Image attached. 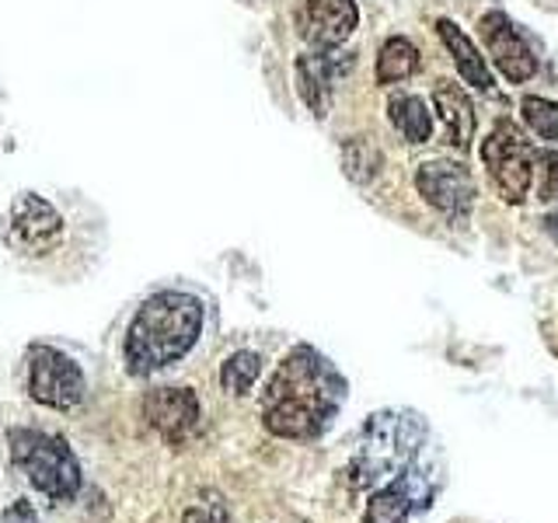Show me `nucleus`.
<instances>
[{"label": "nucleus", "instance_id": "f257e3e1", "mask_svg": "<svg viewBox=\"0 0 558 523\" xmlns=\"http://www.w3.org/2000/svg\"><path fill=\"white\" fill-rule=\"evenodd\" d=\"M345 405V377L314 345H293L258 398L262 426L279 440H314Z\"/></svg>", "mask_w": 558, "mask_h": 523}, {"label": "nucleus", "instance_id": "f03ea898", "mask_svg": "<svg viewBox=\"0 0 558 523\" xmlns=\"http://www.w3.org/2000/svg\"><path fill=\"white\" fill-rule=\"evenodd\" d=\"M203 301L182 290H161L147 296L126 328L122 356L133 377H150L179 363L196 349L203 336Z\"/></svg>", "mask_w": 558, "mask_h": 523}, {"label": "nucleus", "instance_id": "7ed1b4c3", "mask_svg": "<svg viewBox=\"0 0 558 523\" xmlns=\"http://www.w3.org/2000/svg\"><path fill=\"white\" fill-rule=\"evenodd\" d=\"M429 440L426 423L415 412H377L366 418L360 447L349 464L356 488H380L423 458Z\"/></svg>", "mask_w": 558, "mask_h": 523}, {"label": "nucleus", "instance_id": "20e7f679", "mask_svg": "<svg viewBox=\"0 0 558 523\" xmlns=\"http://www.w3.org/2000/svg\"><path fill=\"white\" fill-rule=\"evenodd\" d=\"M8 447H11L14 467L52 502H70L81 492V482H84L81 461L63 436L17 426L8 433Z\"/></svg>", "mask_w": 558, "mask_h": 523}, {"label": "nucleus", "instance_id": "39448f33", "mask_svg": "<svg viewBox=\"0 0 558 523\" xmlns=\"http://www.w3.org/2000/svg\"><path fill=\"white\" fill-rule=\"evenodd\" d=\"M482 165L493 179L496 192L506 199L520 206L527 199V192L534 185V171H537V150L517 122L499 119L493 133L482 139Z\"/></svg>", "mask_w": 558, "mask_h": 523}, {"label": "nucleus", "instance_id": "423d86ee", "mask_svg": "<svg viewBox=\"0 0 558 523\" xmlns=\"http://www.w3.org/2000/svg\"><path fill=\"white\" fill-rule=\"evenodd\" d=\"M25 388L28 398L46 409L70 412L87 394V377L66 353L52 345H28L25 353Z\"/></svg>", "mask_w": 558, "mask_h": 523}, {"label": "nucleus", "instance_id": "0eeeda50", "mask_svg": "<svg viewBox=\"0 0 558 523\" xmlns=\"http://www.w3.org/2000/svg\"><path fill=\"white\" fill-rule=\"evenodd\" d=\"M436 492H440V467L423 464V458H418L398 478L374 488L363 510V523H409L429 510Z\"/></svg>", "mask_w": 558, "mask_h": 523}, {"label": "nucleus", "instance_id": "6e6552de", "mask_svg": "<svg viewBox=\"0 0 558 523\" xmlns=\"http://www.w3.org/2000/svg\"><path fill=\"white\" fill-rule=\"evenodd\" d=\"M4 241L17 255H49L63 241V217L49 199L25 192L17 196L4 217Z\"/></svg>", "mask_w": 558, "mask_h": 523}, {"label": "nucleus", "instance_id": "1a4fd4ad", "mask_svg": "<svg viewBox=\"0 0 558 523\" xmlns=\"http://www.w3.org/2000/svg\"><path fill=\"white\" fill-rule=\"evenodd\" d=\"M415 188L433 209H440L447 220H464L478 196V185L471 171L458 161H426L415 171Z\"/></svg>", "mask_w": 558, "mask_h": 523}, {"label": "nucleus", "instance_id": "9d476101", "mask_svg": "<svg viewBox=\"0 0 558 523\" xmlns=\"http://www.w3.org/2000/svg\"><path fill=\"white\" fill-rule=\"evenodd\" d=\"M144 418L165 443L182 447L196 436L203 405L192 388H154L144 398Z\"/></svg>", "mask_w": 558, "mask_h": 523}, {"label": "nucleus", "instance_id": "9b49d317", "mask_svg": "<svg viewBox=\"0 0 558 523\" xmlns=\"http://www.w3.org/2000/svg\"><path fill=\"white\" fill-rule=\"evenodd\" d=\"M478 32H482V39H485L488 57H493V63L499 66V74L510 84H523V81H531L537 74L534 49L520 35V28L510 22V14H502V11L482 14Z\"/></svg>", "mask_w": 558, "mask_h": 523}, {"label": "nucleus", "instance_id": "f8f14e48", "mask_svg": "<svg viewBox=\"0 0 558 523\" xmlns=\"http://www.w3.org/2000/svg\"><path fill=\"white\" fill-rule=\"evenodd\" d=\"M356 22L360 11L353 0H301V14H296L301 35L314 52L342 46L356 32Z\"/></svg>", "mask_w": 558, "mask_h": 523}, {"label": "nucleus", "instance_id": "ddd939ff", "mask_svg": "<svg viewBox=\"0 0 558 523\" xmlns=\"http://www.w3.org/2000/svg\"><path fill=\"white\" fill-rule=\"evenodd\" d=\"M353 66V57H339V52H304V57H296V92H301L307 109L325 119L328 109H331V95H336V77L345 74V70Z\"/></svg>", "mask_w": 558, "mask_h": 523}, {"label": "nucleus", "instance_id": "4468645a", "mask_svg": "<svg viewBox=\"0 0 558 523\" xmlns=\"http://www.w3.org/2000/svg\"><path fill=\"white\" fill-rule=\"evenodd\" d=\"M433 109L447 130V144L458 150H468L471 139H475V105H471V98L464 95V87L453 81H436L433 84Z\"/></svg>", "mask_w": 558, "mask_h": 523}, {"label": "nucleus", "instance_id": "2eb2a0df", "mask_svg": "<svg viewBox=\"0 0 558 523\" xmlns=\"http://www.w3.org/2000/svg\"><path fill=\"white\" fill-rule=\"evenodd\" d=\"M436 32H440L444 46L450 49V57H453V63H458L464 84L478 87V92H493V74H488L482 52L464 35V28L458 22H450V17H440V22H436Z\"/></svg>", "mask_w": 558, "mask_h": 523}, {"label": "nucleus", "instance_id": "dca6fc26", "mask_svg": "<svg viewBox=\"0 0 558 523\" xmlns=\"http://www.w3.org/2000/svg\"><path fill=\"white\" fill-rule=\"evenodd\" d=\"M388 119L409 144H426L433 136V109L418 95H395L388 101Z\"/></svg>", "mask_w": 558, "mask_h": 523}, {"label": "nucleus", "instance_id": "f3484780", "mask_svg": "<svg viewBox=\"0 0 558 523\" xmlns=\"http://www.w3.org/2000/svg\"><path fill=\"white\" fill-rule=\"evenodd\" d=\"M418 70V49L405 39V35H395L380 46L377 57V84H401L409 81Z\"/></svg>", "mask_w": 558, "mask_h": 523}, {"label": "nucleus", "instance_id": "a211bd4d", "mask_svg": "<svg viewBox=\"0 0 558 523\" xmlns=\"http://www.w3.org/2000/svg\"><path fill=\"white\" fill-rule=\"evenodd\" d=\"M342 171H345V179L356 182V185L374 182L377 171H380V150H377L374 139H366V136L345 139L342 144Z\"/></svg>", "mask_w": 558, "mask_h": 523}, {"label": "nucleus", "instance_id": "6ab92c4d", "mask_svg": "<svg viewBox=\"0 0 558 523\" xmlns=\"http://www.w3.org/2000/svg\"><path fill=\"white\" fill-rule=\"evenodd\" d=\"M258 374H262V356L241 349V353L227 356V363L220 366V384H223V391H231V394H248L255 388Z\"/></svg>", "mask_w": 558, "mask_h": 523}, {"label": "nucleus", "instance_id": "aec40b11", "mask_svg": "<svg viewBox=\"0 0 558 523\" xmlns=\"http://www.w3.org/2000/svg\"><path fill=\"white\" fill-rule=\"evenodd\" d=\"M520 112H523V122H527V130L534 136L548 139V144H558V105L555 101L527 95L520 101Z\"/></svg>", "mask_w": 558, "mask_h": 523}, {"label": "nucleus", "instance_id": "412c9836", "mask_svg": "<svg viewBox=\"0 0 558 523\" xmlns=\"http://www.w3.org/2000/svg\"><path fill=\"white\" fill-rule=\"evenodd\" d=\"M537 199H558V150L537 154Z\"/></svg>", "mask_w": 558, "mask_h": 523}, {"label": "nucleus", "instance_id": "4be33fe9", "mask_svg": "<svg viewBox=\"0 0 558 523\" xmlns=\"http://www.w3.org/2000/svg\"><path fill=\"white\" fill-rule=\"evenodd\" d=\"M182 523H227V506L220 502V496L209 492V496H206V502L189 506Z\"/></svg>", "mask_w": 558, "mask_h": 523}, {"label": "nucleus", "instance_id": "5701e85b", "mask_svg": "<svg viewBox=\"0 0 558 523\" xmlns=\"http://www.w3.org/2000/svg\"><path fill=\"white\" fill-rule=\"evenodd\" d=\"M4 523H39V516H35V510L25 499H17L11 510L4 513Z\"/></svg>", "mask_w": 558, "mask_h": 523}]
</instances>
